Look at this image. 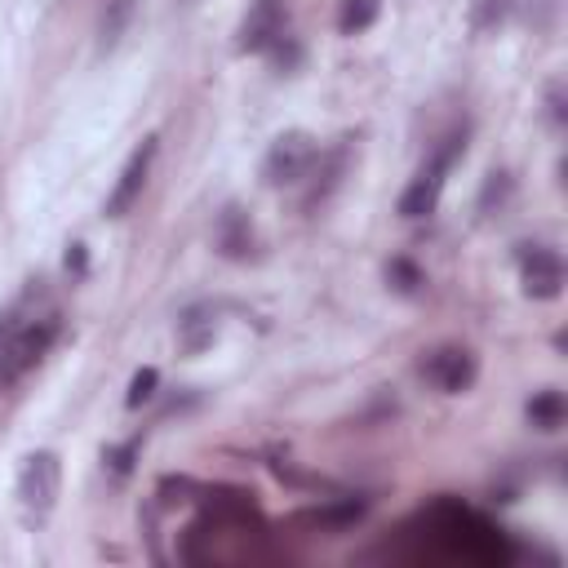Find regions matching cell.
Instances as JSON below:
<instances>
[{"label": "cell", "instance_id": "6da1fadb", "mask_svg": "<svg viewBox=\"0 0 568 568\" xmlns=\"http://www.w3.org/2000/svg\"><path fill=\"white\" fill-rule=\"evenodd\" d=\"M58 333H62L58 311L27 316V320H19V311L0 316V387L23 382L49 355V346L58 342Z\"/></svg>", "mask_w": 568, "mask_h": 568}, {"label": "cell", "instance_id": "7a4b0ae2", "mask_svg": "<svg viewBox=\"0 0 568 568\" xmlns=\"http://www.w3.org/2000/svg\"><path fill=\"white\" fill-rule=\"evenodd\" d=\"M466 152V129H453L445 142H440V152L431 156V165H426L400 196V218H431V213L440 209V196H445V178L449 169L458 165V156Z\"/></svg>", "mask_w": 568, "mask_h": 568}, {"label": "cell", "instance_id": "3957f363", "mask_svg": "<svg viewBox=\"0 0 568 568\" xmlns=\"http://www.w3.org/2000/svg\"><path fill=\"white\" fill-rule=\"evenodd\" d=\"M320 161V142L307 133V129H284L271 147H267V161H262V182L267 187H298Z\"/></svg>", "mask_w": 568, "mask_h": 568}, {"label": "cell", "instance_id": "277c9868", "mask_svg": "<svg viewBox=\"0 0 568 568\" xmlns=\"http://www.w3.org/2000/svg\"><path fill=\"white\" fill-rule=\"evenodd\" d=\"M58 493H62V462L58 453L49 449H36L23 458V471H19V507L32 524L49 520V511L58 507Z\"/></svg>", "mask_w": 568, "mask_h": 568}, {"label": "cell", "instance_id": "5b68a950", "mask_svg": "<svg viewBox=\"0 0 568 568\" xmlns=\"http://www.w3.org/2000/svg\"><path fill=\"white\" fill-rule=\"evenodd\" d=\"M417 374L445 395H466L475 387V378H480V360H475L471 346H436L417 365Z\"/></svg>", "mask_w": 568, "mask_h": 568}, {"label": "cell", "instance_id": "8992f818", "mask_svg": "<svg viewBox=\"0 0 568 568\" xmlns=\"http://www.w3.org/2000/svg\"><path fill=\"white\" fill-rule=\"evenodd\" d=\"M520 284L524 298L533 303H555L564 294V258L546 245H520Z\"/></svg>", "mask_w": 568, "mask_h": 568}, {"label": "cell", "instance_id": "52a82bcc", "mask_svg": "<svg viewBox=\"0 0 568 568\" xmlns=\"http://www.w3.org/2000/svg\"><path fill=\"white\" fill-rule=\"evenodd\" d=\"M156 152H161V138L152 133V138H142V147L129 156V165L120 169V182L111 187V196H107V218H125V213L142 200V187H147V178H152V165H156Z\"/></svg>", "mask_w": 568, "mask_h": 568}, {"label": "cell", "instance_id": "ba28073f", "mask_svg": "<svg viewBox=\"0 0 568 568\" xmlns=\"http://www.w3.org/2000/svg\"><path fill=\"white\" fill-rule=\"evenodd\" d=\"M280 36H289V5L284 0H253L240 23V54H267Z\"/></svg>", "mask_w": 568, "mask_h": 568}, {"label": "cell", "instance_id": "9c48e42d", "mask_svg": "<svg viewBox=\"0 0 568 568\" xmlns=\"http://www.w3.org/2000/svg\"><path fill=\"white\" fill-rule=\"evenodd\" d=\"M213 240H218V253L232 258V262H245L253 253V223H249V213L240 204H227L218 213V232H213Z\"/></svg>", "mask_w": 568, "mask_h": 568}, {"label": "cell", "instance_id": "30bf717a", "mask_svg": "<svg viewBox=\"0 0 568 568\" xmlns=\"http://www.w3.org/2000/svg\"><path fill=\"white\" fill-rule=\"evenodd\" d=\"M524 417H529V426L533 431H559L564 426V417H568V400L559 395V391H537L529 404H524Z\"/></svg>", "mask_w": 568, "mask_h": 568}, {"label": "cell", "instance_id": "8fae6325", "mask_svg": "<svg viewBox=\"0 0 568 568\" xmlns=\"http://www.w3.org/2000/svg\"><path fill=\"white\" fill-rule=\"evenodd\" d=\"M133 14H138V0H107V10H103V19H98V49H103V54L120 45V36L129 32Z\"/></svg>", "mask_w": 568, "mask_h": 568}, {"label": "cell", "instance_id": "7c38bea8", "mask_svg": "<svg viewBox=\"0 0 568 568\" xmlns=\"http://www.w3.org/2000/svg\"><path fill=\"white\" fill-rule=\"evenodd\" d=\"M382 14V0H342V10H338V32L342 36H360L378 23Z\"/></svg>", "mask_w": 568, "mask_h": 568}, {"label": "cell", "instance_id": "4fadbf2b", "mask_svg": "<svg viewBox=\"0 0 568 568\" xmlns=\"http://www.w3.org/2000/svg\"><path fill=\"white\" fill-rule=\"evenodd\" d=\"M213 338H218V320H213L209 311L196 307V311L182 316V351H187V355H200Z\"/></svg>", "mask_w": 568, "mask_h": 568}, {"label": "cell", "instance_id": "5bb4252c", "mask_svg": "<svg viewBox=\"0 0 568 568\" xmlns=\"http://www.w3.org/2000/svg\"><path fill=\"white\" fill-rule=\"evenodd\" d=\"M387 284H391V289L395 294H417L422 289V284H426V275H422V267L413 262V258H391L387 262Z\"/></svg>", "mask_w": 568, "mask_h": 568}, {"label": "cell", "instance_id": "9a60e30c", "mask_svg": "<svg viewBox=\"0 0 568 568\" xmlns=\"http://www.w3.org/2000/svg\"><path fill=\"white\" fill-rule=\"evenodd\" d=\"M365 511H369V502H342V507L311 511V516H303V520H307V524H320V529H346V524H355V520H365Z\"/></svg>", "mask_w": 568, "mask_h": 568}, {"label": "cell", "instance_id": "2e32d148", "mask_svg": "<svg viewBox=\"0 0 568 568\" xmlns=\"http://www.w3.org/2000/svg\"><path fill=\"white\" fill-rule=\"evenodd\" d=\"M342 174H346V147H338V152L329 156V165H324V174H320L316 191L307 196V204H320V200H329V196H333V187L342 182Z\"/></svg>", "mask_w": 568, "mask_h": 568}, {"label": "cell", "instance_id": "e0dca14e", "mask_svg": "<svg viewBox=\"0 0 568 568\" xmlns=\"http://www.w3.org/2000/svg\"><path fill=\"white\" fill-rule=\"evenodd\" d=\"M156 387H161V374L147 365V369H138L133 374V382H129V395H125V409H142L152 395H156Z\"/></svg>", "mask_w": 568, "mask_h": 568}, {"label": "cell", "instance_id": "ac0fdd59", "mask_svg": "<svg viewBox=\"0 0 568 568\" xmlns=\"http://www.w3.org/2000/svg\"><path fill=\"white\" fill-rule=\"evenodd\" d=\"M507 200H511V174H488V182H484V191H480V209L493 213V204L502 209Z\"/></svg>", "mask_w": 568, "mask_h": 568}, {"label": "cell", "instance_id": "d6986e66", "mask_svg": "<svg viewBox=\"0 0 568 568\" xmlns=\"http://www.w3.org/2000/svg\"><path fill=\"white\" fill-rule=\"evenodd\" d=\"M267 54H271V62H275L280 71H294V67L303 62V45H298V36H280Z\"/></svg>", "mask_w": 568, "mask_h": 568}, {"label": "cell", "instance_id": "ffe728a7", "mask_svg": "<svg viewBox=\"0 0 568 568\" xmlns=\"http://www.w3.org/2000/svg\"><path fill=\"white\" fill-rule=\"evenodd\" d=\"M138 453H142V440H129V445H120V449H107V471H111L116 480H125V475L133 471Z\"/></svg>", "mask_w": 568, "mask_h": 568}, {"label": "cell", "instance_id": "44dd1931", "mask_svg": "<svg viewBox=\"0 0 568 568\" xmlns=\"http://www.w3.org/2000/svg\"><path fill=\"white\" fill-rule=\"evenodd\" d=\"M507 19V0H475V32H488Z\"/></svg>", "mask_w": 568, "mask_h": 568}, {"label": "cell", "instance_id": "7402d4cb", "mask_svg": "<svg viewBox=\"0 0 568 568\" xmlns=\"http://www.w3.org/2000/svg\"><path fill=\"white\" fill-rule=\"evenodd\" d=\"M62 267H67V275H76V280H81V275L90 271V249H85V245H71L67 258H62Z\"/></svg>", "mask_w": 568, "mask_h": 568}]
</instances>
